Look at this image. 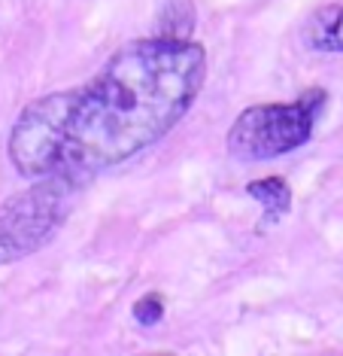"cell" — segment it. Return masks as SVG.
Returning a JSON list of instances; mask_svg holds the SVG:
<instances>
[{"mask_svg": "<svg viewBox=\"0 0 343 356\" xmlns=\"http://www.w3.org/2000/svg\"><path fill=\"white\" fill-rule=\"evenodd\" d=\"M207 52L192 37L131 40L85 83L31 101L10 131L22 177L92 180L155 147L198 101Z\"/></svg>", "mask_w": 343, "mask_h": 356, "instance_id": "cell-1", "label": "cell"}, {"mask_svg": "<svg viewBox=\"0 0 343 356\" xmlns=\"http://www.w3.org/2000/svg\"><path fill=\"white\" fill-rule=\"evenodd\" d=\"M131 317H134L140 326L152 329L158 326L161 320H165V298H161V293H146L134 302V307H131Z\"/></svg>", "mask_w": 343, "mask_h": 356, "instance_id": "cell-6", "label": "cell"}, {"mask_svg": "<svg viewBox=\"0 0 343 356\" xmlns=\"http://www.w3.org/2000/svg\"><path fill=\"white\" fill-rule=\"evenodd\" d=\"M304 43L316 52H343V6H322L310 15Z\"/></svg>", "mask_w": 343, "mask_h": 356, "instance_id": "cell-4", "label": "cell"}, {"mask_svg": "<svg viewBox=\"0 0 343 356\" xmlns=\"http://www.w3.org/2000/svg\"><path fill=\"white\" fill-rule=\"evenodd\" d=\"M246 195L256 198L261 207H265V222L271 225L276 220H283L292 210V189L283 177H265V180H256L246 186Z\"/></svg>", "mask_w": 343, "mask_h": 356, "instance_id": "cell-5", "label": "cell"}, {"mask_svg": "<svg viewBox=\"0 0 343 356\" xmlns=\"http://www.w3.org/2000/svg\"><path fill=\"white\" fill-rule=\"evenodd\" d=\"M325 107L322 88H307L289 104H256L228 128V152L240 161H267L304 147Z\"/></svg>", "mask_w": 343, "mask_h": 356, "instance_id": "cell-3", "label": "cell"}, {"mask_svg": "<svg viewBox=\"0 0 343 356\" xmlns=\"http://www.w3.org/2000/svg\"><path fill=\"white\" fill-rule=\"evenodd\" d=\"M70 177H34L28 189L0 204V265L43 250L67 222L76 189Z\"/></svg>", "mask_w": 343, "mask_h": 356, "instance_id": "cell-2", "label": "cell"}]
</instances>
